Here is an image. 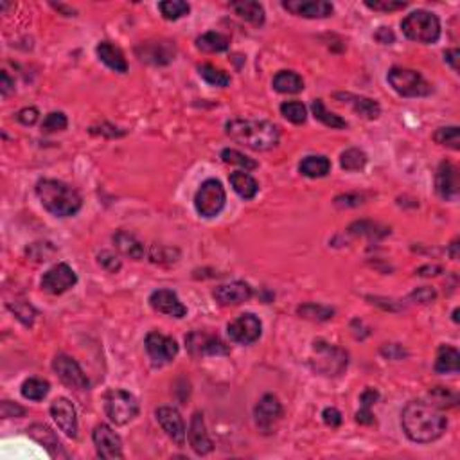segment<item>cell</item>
I'll list each match as a JSON object with an SVG mask.
<instances>
[{
    "mask_svg": "<svg viewBox=\"0 0 460 460\" xmlns=\"http://www.w3.org/2000/svg\"><path fill=\"white\" fill-rule=\"evenodd\" d=\"M435 191L443 200L455 201L459 198V169L452 162H443L435 174Z\"/></svg>",
    "mask_w": 460,
    "mask_h": 460,
    "instance_id": "20",
    "label": "cell"
},
{
    "mask_svg": "<svg viewBox=\"0 0 460 460\" xmlns=\"http://www.w3.org/2000/svg\"><path fill=\"white\" fill-rule=\"evenodd\" d=\"M401 425L412 443L428 444L443 437L448 419L434 403L410 401L403 408Z\"/></svg>",
    "mask_w": 460,
    "mask_h": 460,
    "instance_id": "1",
    "label": "cell"
},
{
    "mask_svg": "<svg viewBox=\"0 0 460 460\" xmlns=\"http://www.w3.org/2000/svg\"><path fill=\"white\" fill-rule=\"evenodd\" d=\"M272 85L279 94H299L304 90V80L293 71H281L273 77Z\"/></svg>",
    "mask_w": 460,
    "mask_h": 460,
    "instance_id": "31",
    "label": "cell"
},
{
    "mask_svg": "<svg viewBox=\"0 0 460 460\" xmlns=\"http://www.w3.org/2000/svg\"><path fill=\"white\" fill-rule=\"evenodd\" d=\"M36 196L44 209L56 218H68V216L77 214L83 205L80 192L59 180H40L36 183Z\"/></svg>",
    "mask_w": 460,
    "mask_h": 460,
    "instance_id": "3",
    "label": "cell"
},
{
    "mask_svg": "<svg viewBox=\"0 0 460 460\" xmlns=\"http://www.w3.org/2000/svg\"><path fill=\"white\" fill-rule=\"evenodd\" d=\"M282 8L304 18H327L333 15V4L327 0H284Z\"/></svg>",
    "mask_w": 460,
    "mask_h": 460,
    "instance_id": "21",
    "label": "cell"
},
{
    "mask_svg": "<svg viewBox=\"0 0 460 460\" xmlns=\"http://www.w3.org/2000/svg\"><path fill=\"white\" fill-rule=\"evenodd\" d=\"M322 419H324V423H326L327 426H331V428H338V426L342 425V414L333 407L326 408V410L322 412Z\"/></svg>",
    "mask_w": 460,
    "mask_h": 460,
    "instance_id": "54",
    "label": "cell"
},
{
    "mask_svg": "<svg viewBox=\"0 0 460 460\" xmlns=\"http://www.w3.org/2000/svg\"><path fill=\"white\" fill-rule=\"evenodd\" d=\"M227 194L219 180H205L194 196V207L201 218H216L223 210Z\"/></svg>",
    "mask_w": 460,
    "mask_h": 460,
    "instance_id": "8",
    "label": "cell"
},
{
    "mask_svg": "<svg viewBox=\"0 0 460 460\" xmlns=\"http://www.w3.org/2000/svg\"><path fill=\"white\" fill-rule=\"evenodd\" d=\"M252 288L243 281H234L221 284L214 290V299L221 306H237L250 300Z\"/></svg>",
    "mask_w": 460,
    "mask_h": 460,
    "instance_id": "24",
    "label": "cell"
},
{
    "mask_svg": "<svg viewBox=\"0 0 460 460\" xmlns=\"http://www.w3.org/2000/svg\"><path fill=\"white\" fill-rule=\"evenodd\" d=\"M367 155L358 148H351L340 155V165L345 171H362L367 165Z\"/></svg>",
    "mask_w": 460,
    "mask_h": 460,
    "instance_id": "37",
    "label": "cell"
},
{
    "mask_svg": "<svg viewBox=\"0 0 460 460\" xmlns=\"http://www.w3.org/2000/svg\"><path fill=\"white\" fill-rule=\"evenodd\" d=\"M401 29L408 40L417 44H435L441 38V22L437 15L425 9H417L407 18H403Z\"/></svg>",
    "mask_w": 460,
    "mask_h": 460,
    "instance_id": "4",
    "label": "cell"
},
{
    "mask_svg": "<svg viewBox=\"0 0 460 460\" xmlns=\"http://www.w3.org/2000/svg\"><path fill=\"white\" fill-rule=\"evenodd\" d=\"M435 299H437V293H435L434 288L428 286L417 288L410 295V300H414L417 304H432V302H435Z\"/></svg>",
    "mask_w": 460,
    "mask_h": 460,
    "instance_id": "49",
    "label": "cell"
},
{
    "mask_svg": "<svg viewBox=\"0 0 460 460\" xmlns=\"http://www.w3.org/2000/svg\"><path fill=\"white\" fill-rule=\"evenodd\" d=\"M155 417L158 421V425L165 432V435L173 441L174 444L183 446L185 444V425L180 416V412L176 408L171 407H160L156 408Z\"/></svg>",
    "mask_w": 460,
    "mask_h": 460,
    "instance_id": "18",
    "label": "cell"
},
{
    "mask_svg": "<svg viewBox=\"0 0 460 460\" xmlns=\"http://www.w3.org/2000/svg\"><path fill=\"white\" fill-rule=\"evenodd\" d=\"M189 444L194 450L196 455H209L212 450H214V444L210 441L209 434H207L205 428V421L200 412H194L191 417V425H189Z\"/></svg>",
    "mask_w": 460,
    "mask_h": 460,
    "instance_id": "23",
    "label": "cell"
},
{
    "mask_svg": "<svg viewBox=\"0 0 460 460\" xmlns=\"http://www.w3.org/2000/svg\"><path fill=\"white\" fill-rule=\"evenodd\" d=\"M378 398H380L378 390L365 389V390H363L362 396H360V403H362V408H372V405L378 401Z\"/></svg>",
    "mask_w": 460,
    "mask_h": 460,
    "instance_id": "56",
    "label": "cell"
},
{
    "mask_svg": "<svg viewBox=\"0 0 460 460\" xmlns=\"http://www.w3.org/2000/svg\"><path fill=\"white\" fill-rule=\"evenodd\" d=\"M185 344H187L189 353L192 356H218V354H227L228 349L223 344V340L218 335H210L205 331H194L189 336H185Z\"/></svg>",
    "mask_w": 460,
    "mask_h": 460,
    "instance_id": "15",
    "label": "cell"
},
{
    "mask_svg": "<svg viewBox=\"0 0 460 460\" xmlns=\"http://www.w3.org/2000/svg\"><path fill=\"white\" fill-rule=\"evenodd\" d=\"M299 171L308 178H322L331 171V162L324 155H309L299 164Z\"/></svg>",
    "mask_w": 460,
    "mask_h": 460,
    "instance_id": "32",
    "label": "cell"
},
{
    "mask_svg": "<svg viewBox=\"0 0 460 460\" xmlns=\"http://www.w3.org/2000/svg\"><path fill=\"white\" fill-rule=\"evenodd\" d=\"M460 369V354L452 345H441L435 360L437 374H457Z\"/></svg>",
    "mask_w": 460,
    "mask_h": 460,
    "instance_id": "29",
    "label": "cell"
},
{
    "mask_svg": "<svg viewBox=\"0 0 460 460\" xmlns=\"http://www.w3.org/2000/svg\"><path fill=\"white\" fill-rule=\"evenodd\" d=\"M356 421L360 425H374V414H372L371 408H360L356 412Z\"/></svg>",
    "mask_w": 460,
    "mask_h": 460,
    "instance_id": "58",
    "label": "cell"
},
{
    "mask_svg": "<svg viewBox=\"0 0 460 460\" xmlns=\"http://www.w3.org/2000/svg\"><path fill=\"white\" fill-rule=\"evenodd\" d=\"M311 112L313 116H315V119H318L322 125L329 126L333 130H344V128H347V122H345L340 116H336V113L329 112V110L324 107V101H322V99H315V101H313Z\"/></svg>",
    "mask_w": 460,
    "mask_h": 460,
    "instance_id": "34",
    "label": "cell"
},
{
    "mask_svg": "<svg viewBox=\"0 0 460 460\" xmlns=\"http://www.w3.org/2000/svg\"><path fill=\"white\" fill-rule=\"evenodd\" d=\"M430 398H432V401H434V405L437 408H444V407H453V405H457V394L450 392L448 389H444V387H437V389H434L432 392H430Z\"/></svg>",
    "mask_w": 460,
    "mask_h": 460,
    "instance_id": "47",
    "label": "cell"
},
{
    "mask_svg": "<svg viewBox=\"0 0 460 460\" xmlns=\"http://www.w3.org/2000/svg\"><path fill=\"white\" fill-rule=\"evenodd\" d=\"M365 6L372 9V11L392 13V11H399V9L407 8L408 2H401V0H365Z\"/></svg>",
    "mask_w": 460,
    "mask_h": 460,
    "instance_id": "46",
    "label": "cell"
},
{
    "mask_svg": "<svg viewBox=\"0 0 460 460\" xmlns=\"http://www.w3.org/2000/svg\"><path fill=\"white\" fill-rule=\"evenodd\" d=\"M149 306L155 311L173 318H183L187 315V308L180 302L178 295L171 290H156L149 297Z\"/></svg>",
    "mask_w": 460,
    "mask_h": 460,
    "instance_id": "22",
    "label": "cell"
},
{
    "mask_svg": "<svg viewBox=\"0 0 460 460\" xmlns=\"http://www.w3.org/2000/svg\"><path fill=\"white\" fill-rule=\"evenodd\" d=\"M198 74H200V76L212 86L225 89V86L230 85V76H228L227 72L214 67V65H210V63H203V65H200V67H198Z\"/></svg>",
    "mask_w": 460,
    "mask_h": 460,
    "instance_id": "36",
    "label": "cell"
},
{
    "mask_svg": "<svg viewBox=\"0 0 460 460\" xmlns=\"http://www.w3.org/2000/svg\"><path fill=\"white\" fill-rule=\"evenodd\" d=\"M98 53L99 59L107 65L108 68H112V71L119 72V74H126L128 72V62L125 58V53H122L117 45L110 44V42H101L98 45Z\"/></svg>",
    "mask_w": 460,
    "mask_h": 460,
    "instance_id": "26",
    "label": "cell"
},
{
    "mask_svg": "<svg viewBox=\"0 0 460 460\" xmlns=\"http://www.w3.org/2000/svg\"><path fill=\"white\" fill-rule=\"evenodd\" d=\"M389 85L403 98H425L432 94V85L417 71L394 67L389 71Z\"/></svg>",
    "mask_w": 460,
    "mask_h": 460,
    "instance_id": "6",
    "label": "cell"
},
{
    "mask_svg": "<svg viewBox=\"0 0 460 460\" xmlns=\"http://www.w3.org/2000/svg\"><path fill=\"white\" fill-rule=\"evenodd\" d=\"M113 243H116V248L121 252L125 257H130L134 261H140L146 254V248H144L142 243L134 236V234L126 232V230H117L113 234Z\"/></svg>",
    "mask_w": 460,
    "mask_h": 460,
    "instance_id": "27",
    "label": "cell"
},
{
    "mask_svg": "<svg viewBox=\"0 0 460 460\" xmlns=\"http://www.w3.org/2000/svg\"><path fill=\"white\" fill-rule=\"evenodd\" d=\"M230 9L237 17H241L252 26H263L264 24V9L259 2L255 0H239V2H230Z\"/></svg>",
    "mask_w": 460,
    "mask_h": 460,
    "instance_id": "28",
    "label": "cell"
},
{
    "mask_svg": "<svg viewBox=\"0 0 460 460\" xmlns=\"http://www.w3.org/2000/svg\"><path fill=\"white\" fill-rule=\"evenodd\" d=\"M336 99H342L344 103L351 104L354 112L358 113L363 119H378L381 116V107L378 104V101L371 98H363V95H354V94H336Z\"/></svg>",
    "mask_w": 460,
    "mask_h": 460,
    "instance_id": "25",
    "label": "cell"
},
{
    "mask_svg": "<svg viewBox=\"0 0 460 460\" xmlns=\"http://www.w3.org/2000/svg\"><path fill=\"white\" fill-rule=\"evenodd\" d=\"M441 272H443L441 266H437V264H428V266H423V268L417 270V275L428 277V275H439Z\"/></svg>",
    "mask_w": 460,
    "mask_h": 460,
    "instance_id": "61",
    "label": "cell"
},
{
    "mask_svg": "<svg viewBox=\"0 0 460 460\" xmlns=\"http://www.w3.org/2000/svg\"><path fill=\"white\" fill-rule=\"evenodd\" d=\"M38 116H40V112L35 107H27L17 113V121L22 122L24 126H33L38 121Z\"/></svg>",
    "mask_w": 460,
    "mask_h": 460,
    "instance_id": "52",
    "label": "cell"
},
{
    "mask_svg": "<svg viewBox=\"0 0 460 460\" xmlns=\"http://www.w3.org/2000/svg\"><path fill=\"white\" fill-rule=\"evenodd\" d=\"M434 140L441 146H446V148L453 149V151H459L460 149V131L457 126H444V128H439L434 134Z\"/></svg>",
    "mask_w": 460,
    "mask_h": 460,
    "instance_id": "39",
    "label": "cell"
},
{
    "mask_svg": "<svg viewBox=\"0 0 460 460\" xmlns=\"http://www.w3.org/2000/svg\"><path fill=\"white\" fill-rule=\"evenodd\" d=\"M225 131L234 142L254 151H270L277 148L281 140L279 126L257 119H232L225 125Z\"/></svg>",
    "mask_w": 460,
    "mask_h": 460,
    "instance_id": "2",
    "label": "cell"
},
{
    "mask_svg": "<svg viewBox=\"0 0 460 460\" xmlns=\"http://www.w3.org/2000/svg\"><path fill=\"white\" fill-rule=\"evenodd\" d=\"M228 45H230L228 36L216 31H209L196 38V47L203 53H223L228 49Z\"/></svg>",
    "mask_w": 460,
    "mask_h": 460,
    "instance_id": "33",
    "label": "cell"
},
{
    "mask_svg": "<svg viewBox=\"0 0 460 460\" xmlns=\"http://www.w3.org/2000/svg\"><path fill=\"white\" fill-rule=\"evenodd\" d=\"M53 369L58 374L63 383L74 390H86L89 389V380H86L85 372L81 371L80 363L74 358L67 354H58L53 360Z\"/></svg>",
    "mask_w": 460,
    "mask_h": 460,
    "instance_id": "13",
    "label": "cell"
},
{
    "mask_svg": "<svg viewBox=\"0 0 460 460\" xmlns=\"http://www.w3.org/2000/svg\"><path fill=\"white\" fill-rule=\"evenodd\" d=\"M8 306H9V309L15 313V317L22 322L24 326H33V322H35V317H36V311H35V308L29 304V302H26V300H15V304L13 302H9Z\"/></svg>",
    "mask_w": 460,
    "mask_h": 460,
    "instance_id": "44",
    "label": "cell"
},
{
    "mask_svg": "<svg viewBox=\"0 0 460 460\" xmlns=\"http://www.w3.org/2000/svg\"><path fill=\"white\" fill-rule=\"evenodd\" d=\"M27 435L40 444V446H44V450L49 453L50 459H68V453L65 452V448H63L56 432H53L47 425H40V423L31 425L27 428Z\"/></svg>",
    "mask_w": 460,
    "mask_h": 460,
    "instance_id": "17",
    "label": "cell"
},
{
    "mask_svg": "<svg viewBox=\"0 0 460 460\" xmlns=\"http://www.w3.org/2000/svg\"><path fill=\"white\" fill-rule=\"evenodd\" d=\"M281 113L284 119H288L293 125H304L308 119V108L300 101H288L281 104Z\"/></svg>",
    "mask_w": 460,
    "mask_h": 460,
    "instance_id": "41",
    "label": "cell"
},
{
    "mask_svg": "<svg viewBox=\"0 0 460 460\" xmlns=\"http://www.w3.org/2000/svg\"><path fill=\"white\" fill-rule=\"evenodd\" d=\"M297 313H299L302 318H306V320H313V322L331 320V318H333V315H335V311H333V309L327 308V306H320V304L300 306V308L297 309Z\"/></svg>",
    "mask_w": 460,
    "mask_h": 460,
    "instance_id": "42",
    "label": "cell"
},
{
    "mask_svg": "<svg viewBox=\"0 0 460 460\" xmlns=\"http://www.w3.org/2000/svg\"><path fill=\"white\" fill-rule=\"evenodd\" d=\"M31 246L38 250V254L29 255V257H33V259L38 261V263H42V261H49L50 257L54 255V252H56L50 243H35V245H31Z\"/></svg>",
    "mask_w": 460,
    "mask_h": 460,
    "instance_id": "51",
    "label": "cell"
},
{
    "mask_svg": "<svg viewBox=\"0 0 460 460\" xmlns=\"http://www.w3.org/2000/svg\"><path fill=\"white\" fill-rule=\"evenodd\" d=\"M137 56H139L140 62L144 63H151V65H167L174 59V45L171 42H146V44H140L137 49H135Z\"/></svg>",
    "mask_w": 460,
    "mask_h": 460,
    "instance_id": "19",
    "label": "cell"
},
{
    "mask_svg": "<svg viewBox=\"0 0 460 460\" xmlns=\"http://www.w3.org/2000/svg\"><path fill=\"white\" fill-rule=\"evenodd\" d=\"M98 263L101 264V266H103V268L107 270L108 273H117V272H119V270L122 268L121 259H119V257H117V255L113 254V252H110V250L99 252V254H98Z\"/></svg>",
    "mask_w": 460,
    "mask_h": 460,
    "instance_id": "48",
    "label": "cell"
},
{
    "mask_svg": "<svg viewBox=\"0 0 460 460\" xmlns=\"http://www.w3.org/2000/svg\"><path fill=\"white\" fill-rule=\"evenodd\" d=\"M459 58H460L459 49H450L444 53V59H446V63H450V67H452L455 72H459Z\"/></svg>",
    "mask_w": 460,
    "mask_h": 460,
    "instance_id": "60",
    "label": "cell"
},
{
    "mask_svg": "<svg viewBox=\"0 0 460 460\" xmlns=\"http://www.w3.org/2000/svg\"><path fill=\"white\" fill-rule=\"evenodd\" d=\"M453 320H455L457 324H459V308H457L455 311H453Z\"/></svg>",
    "mask_w": 460,
    "mask_h": 460,
    "instance_id": "63",
    "label": "cell"
},
{
    "mask_svg": "<svg viewBox=\"0 0 460 460\" xmlns=\"http://www.w3.org/2000/svg\"><path fill=\"white\" fill-rule=\"evenodd\" d=\"M77 275L67 263L54 264L42 277V288L50 295H62L71 288L76 286Z\"/></svg>",
    "mask_w": 460,
    "mask_h": 460,
    "instance_id": "11",
    "label": "cell"
},
{
    "mask_svg": "<svg viewBox=\"0 0 460 460\" xmlns=\"http://www.w3.org/2000/svg\"><path fill=\"white\" fill-rule=\"evenodd\" d=\"M263 331V324L254 313H245L241 317H237L228 324L227 333L232 342L241 345H250L257 342Z\"/></svg>",
    "mask_w": 460,
    "mask_h": 460,
    "instance_id": "12",
    "label": "cell"
},
{
    "mask_svg": "<svg viewBox=\"0 0 460 460\" xmlns=\"http://www.w3.org/2000/svg\"><path fill=\"white\" fill-rule=\"evenodd\" d=\"M158 11L165 20H178V18L185 17L191 11V6L183 0H165L158 4Z\"/></svg>",
    "mask_w": 460,
    "mask_h": 460,
    "instance_id": "38",
    "label": "cell"
},
{
    "mask_svg": "<svg viewBox=\"0 0 460 460\" xmlns=\"http://www.w3.org/2000/svg\"><path fill=\"white\" fill-rule=\"evenodd\" d=\"M459 239H455V241H453L452 243V245H450V250H448V252H450V257H452V259L453 261H457V259H459Z\"/></svg>",
    "mask_w": 460,
    "mask_h": 460,
    "instance_id": "62",
    "label": "cell"
},
{
    "mask_svg": "<svg viewBox=\"0 0 460 460\" xmlns=\"http://www.w3.org/2000/svg\"><path fill=\"white\" fill-rule=\"evenodd\" d=\"M146 351L149 354V360H151L153 365L160 367L165 363L173 362L174 356L178 354V344L176 340L171 338V336H165L158 331H151L148 336H146Z\"/></svg>",
    "mask_w": 460,
    "mask_h": 460,
    "instance_id": "10",
    "label": "cell"
},
{
    "mask_svg": "<svg viewBox=\"0 0 460 460\" xmlns=\"http://www.w3.org/2000/svg\"><path fill=\"white\" fill-rule=\"evenodd\" d=\"M374 38L383 45H390L394 44V40H396V36H394V33L390 31V27H380V29L376 31Z\"/></svg>",
    "mask_w": 460,
    "mask_h": 460,
    "instance_id": "57",
    "label": "cell"
},
{
    "mask_svg": "<svg viewBox=\"0 0 460 460\" xmlns=\"http://www.w3.org/2000/svg\"><path fill=\"white\" fill-rule=\"evenodd\" d=\"M282 417V405L277 396L273 394H264L259 403L254 408L255 425L263 434H273V430Z\"/></svg>",
    "mask_w": 460,
    "mask_h": 460,
    "instance_id": "9",
    "label": "cell"
},
{
    "mask_svg": "<svg viewBox=\"0 0 460 460\" xmlns=\"http://www.w3.org/2000/svg\"><path fill=\"white\" fill-rule=\"evenodd\" d=\"M49 381L40 380V378H29V380H26L22 383L20 392H22L24 398L29 399V401H42V399H45V396L49 394Z\"/></svg>",
    "mask_w": 460,
    "mask_h": 460,
    "instance_id": "35",
    "label": "cell"
},
{
    "mask_svg": "<svg viewBox=\"0 0 460 460\" xmlns=\"http://www.w3.org/2000/svg\"><path fill=\"white\" fill-rule=\"evenodd\" d=\"M349 232L356 234V236H367L371 237V239H381V237H385L387 234H390V230L372 223V221H356V223L349 227Z\"/></svg>",
    "mask_w": 460,
    "mask_h": 460,
    "instance_id": "40",
    "label": "cell"
},
{
    "mask_svg": "<svg viewBox=\"0 0 460 460\" xmlns=\"http://www.w3.org/2000/svg\"><path fill=\"white\" fill-rule=\"evenodd\" d=\"M104 412H107L108 419L116 425H128L139 414V403L134 394L126 392V390H108L104 396Z\"/></svg>",
    "mask_w": 460,
    "mask_h": 460,
    "instance_id": "7",
    "label": "cell"
},
{
    "mask_svg": "<svg viewBox=\"0 0 460 460\" xmlns=\"http://www.w3.org/2000/svg\"><path fill=\"white\" fill-rule=\"evenodd\" d=\"M0 416L4 419H11V417H22L26 416V408H22L17 403L11 401H2L0 403Z\"/></svg>",
    "mask_w": 460,
    "mask_h": 460,
    "instance_id": "50",
    "label": "cell"
},
{
    "mask_svg": "<svg viewBox=\"0 0 460 460\" xmlns=\"http://www.w3.org/2000/svg\"><path fill=\"white\" fill-rule=\"evenodd\" d=\"M98 455L104 460L122 459V441L108 425H98L92 432Z\"/></svg>",
    "mask_w": 460,
    "mask_h": 460,
    "instance_id": "14",
    "label": "cell"
},
{
    "mask_svg": "<svg viewBox=\"0 0 460 460\" xmlns=\"http://www.w3.org/2000/svg\"><path fill=\"white\" fill-rule=\"evenodd\" d=\"M363 203V198L358 194H342L335 198V205L338 209H349V207H358Z\"/></svg>",
    "mask_w": 460,
    "mask_h": 460,
    "instance_id": "53",
    "label": "cell"
},
{
    "mask_svg": "<svg viewBox=\"0 0 460 460\" xmlns=\"http://www.w3.org/2000/svg\"><path fill=\"white\" fill-rule=\"evenodd\" d=\"M68 121L67 116L63 112H50L49 116L45 117L44 122H42V130L45 134H54V131H63L67 128Z\"/></svg>",
    "mask_w": 460,
    "mask_h": 460,
    "instance_id": "45",
    "label": "cell"
},
{
    "mask_svg": "<svg viewBox=\"0 0 460 460\" xmlns=\"http://www.w3.org/2000/svg\"><path fill=\"white\" fill-rule=\"evenodd\" d=\"M50 416H53L54 423L58 425V428L62 430L67 437H77L76 408H74V405H72L67 398L54 399L53 405H50Z\"/></svg>",
    "mask_w": 460,
    "mask_h": 460,
    "instance_id": "16",
    "label": "cell"
},
{
    "mask_svg": "<svg viewBox=\"0 0 460 460\" xmlns=\"http://www.w3.org/2000/svg\"><path fill=\"white\" fill-rule=\"evenodd\" d=\"M0 92H2L4 98H8V95H11L15 92V80H11L6 71L0 72Z\"/></svg>",
    "mask_w": 460,
    "mask_h": 460,
    "instance_id": "55",
    "label": "cell"
},
{
    "mask_svg": "<svg viewBox=\"0 0 460 460\" xmlns=\"http://www.w3.org/2000/svg\"><path fill=\"white\" fill-rule=\"evenodd\" d=\"M381 353H383L385 356H389L390 360H401V358L405 356V351H403L399 345H389V347H383L381 349Z\"/></svg>",
    "mask_w": 460,
    "mask_h": 460,
    "instance_id": "59",
    "label": "cell"
},
{
    "mask_svg": "<svg viewBox=\"0 0 460 460\" xmlns=\"http://www.w3.org/2000/svg\"><path fill=\"white\" fill-rule=\"evenodd\" d=\"M221 158H223L225 164H232V165H239L245 171H252L257 169V162L250 156L243 155L241 151H237V149H223L221 151Z\"/></svg>",
    "mask_w": 460,
    "mask_h": 460,
    "instance_id": "43",
    "label": "cell"
},
{
    "mask_svg": "<svg viewBox=\"0 0 460 460\" xmlns=\"http://www.w3.org/2000/svg\"><path fill=\"white\" fill-rule=\"evenodd\" d=\"M349 354L344 349L336 345L326 344V342H315L313 344V356L311 367L313 371L322 376H340L347 369Z\"/></svg>",
    "mask_w": 460,
    "mask_h": 460,
    "instance_id": "5",
    "label": "cell"
},
{
    "mask_svg": "<svg viewBox=\"0 0 460 460\" xmlns=\"http://www.w3.org/2000/svg\"><path fill=\"white\" fill-rule=\"evenodd\" d=\"M228 180H230V185H232L234 191L237 192V196H241L243 200H252L259 192L257 180L252 174L246 173V171H236V173L230 174Z\"/></svg>",
    "mask_w": 460,
    "mask_h": 460,
    "instance_id": "30",
    "label": "cell"
}]
</instances>
